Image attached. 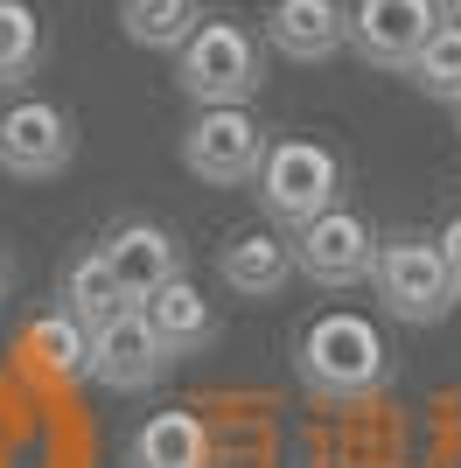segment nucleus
<instances>
[{
    "label": "nucleus",
    "mask_w": 461,
    "mask_h": 468,
    "mask_svg": "<svg viewBox=\"0 0 461 468\" xmlns=\"http://www.w3.org/2000/svg\"><path fill=\"white\" fill-rule=\"evenodd\" d=\"M447 15H455V21H461V0H447Z\"/></svg>",
    "instance_id": "4be33fe9"
},
{
    "label": "nucleus",
    "mask_w": 461,
    "mask_h": 468,
    "mask_svg": "<svg viewBox=\"0 0 461 468\" xmlns=\"http://www.w3.org/2000/svg\"><path fill=\"white\" fill-rule=\"evenodd\" d=\"M175 84L196 105H252V91L266 84V49L238 15H203L175 49Z\"/></svg>",
    "instance_id": "7ed1b4c3"
},
{
    "label": "nucleus",
    "mask_w": 461,
    "mask_h": 468,
    "mask_svg": "<svg viewBox=\"0 0 461 468\" xmlns=\"http://www.w3.org/2000/svg\"><path fill=\"white\" fill-rule=\"evenodd\" d=\"M370 293L384 301L391 322H413V329H434L455 314V280H447V259L426 231H384L378 252H370Z\"/></svg>",
    "instance_id": "20e7f679"
},
{
    "label": "nucleus",
    "mask_w": 461,
    "mask_h": 468,
    "mask_svg": "<svg viewBox=\"0 0 461 468\" xmlns=\"http://www.w3.org/2000/svg\"><path fill=\"white\" fill-rule=\"evenodd\" d=\"M441 28V0H349V49L370 70H405Z\"/></svg>",
    "instance_id": "1a4fd4ad"
},
{
    "label": "nucleus",
    "mask_w": 461,
    "mask_h": 468,
    "mask_svg": "<svg viewBox=\"0 0 461 468\" xmlns=\"http://www.w3.org/2000/svg\"><path fill=\"white\" fill-rule=\"evenodd\" d=\"M126 308H134V301H126V287L113 280V266H105L98 245L63 266V314H70V322L98 329V322H113V314H126Z\"/></svg>",
    "instance_id": "2eb2a0df"
},
{
    "label": "nucleus",
    "mask_w": 461,
    "mask_h": 468,
    "mask_svg": "<svg viewBox=\"0 0 461 468\" xmlns=\"http://www.w3.org/2000/svg\"><path fill=\"white\" fill-rule=\"evenodd\" d=\"M266 161V126L252 119V105H196L182 126V168L210 189H252Z\"/></svg>",
    "instance_id": "39448f33"
},
{
    "label": "nucleus",
    "mask_w": 461,
    "mask_h": 468,
    "mask_svg": "<svg viewBox=\"0 0 461 468\" xmlns=\"http://www.w3.org/2000/svg\"><path fill=\"white\" fill-rule=\"evenodd\" d=\"M217 273L238 301H280L294 287V245L287 231H273V224H245V231H230L217 245Z\"/></svg>",
    "instance_id": "9d476101"
},
{
    "label": "nucleus",
    "mask_w": 461,
    "mask_h": 468,
    "mask_svg": "<svg viewBox=\"0 0 461 468\" xmlns=\"http://www.w3.org/2000/svg\"><path fill=\"white\" fill-rule=\"evenodd\" d=\"M77 154V126L63 105L49 98H15V105H0V168L21 182H49L63 176Z\"/></svg>",
    "instance_id": "0eeeda50"
},
{
    "label": "nucleus",
    "mask_w": 461,
    "mask_h": 468,
    "mask_svg": "<svg viewBox=\"0 0 461 468\" xmlns=\"http://www.w3.org/2000/svg\"><path fill=\"white\" fill-rule=\"evenodd\" d=\"M42 49H49L42 15L28 0H0V84H7V91H21V84L42 70Z\"/></svg>",
    "instance_id": "f3484780"
},
{
    "label": "nucleus",
    "mask_w": 461,
    "mask_h": 468,
    "mask_svg": "<svg viewBox=\"0 0 461 468\" xmlns=\"http://www.w3.org/2000/svg\"><path fill=\"white\" fill-rule=\"evenodd\" d=\"M7 287H15V259L0 252V293H7Z\"/></svg>",
    "instance_id": "412c9836"
},
{
    "label": "nucleus",
    "mask_w": 461,
    "mask_h": 468,
    "mask_svg": "<svg viewBox=\"0 0 461 468\" xmlns=\"http://www.w3.org/2000/svg\"><path fill=\"white\" fill-rule=\"evenodd\" d=\"M175 371V356L154 343V329H147V314L140 308H126V314H113V322H98L91 329V356H84V378H91L98 391H154L161 378Z\"/></svg>",
    "instance_id": "6e6552de"
},
{
    "label": "nucleus",
    "mask_w": 461,
    "mask_h": 468,
    "mask_svg": "<svg viewBox=\"0 0 461 468\" xmlns=\"http://www.w3.org/2000/svg\"><path fill=\"white\" fill-rule=\"evenodd\" d=\"M28 356H36L42 378H57V385H70V378H84V356H91V329L84 322H70V314H42L36 329H28Z\"/></svg>",
    "instance_id": "6ab92c4d"
},
{
    "label": "nucleus",
    "mask_w": 461,
    "mask_h": 468,
    "mask_svg": "<svg viewBox=\"0 0 461 468\" xmlns=\"http://www.w3.org/2000/svg\"><path fill=\"white\" fill-rule=\"evenodd\" d=\"M210 420L189 406H161L126 433V468H210Z\"/></svg>",
    "instance_id": "ddd939ff"
},
{
    "label": "nucleus",
    "mask_w": 461,
    "mask_h": 468,
    "mask_svg": "<svg viewBox=\"0 0 461 468\" xmlns=\"http://www.w3.org/2000/svg\"><path fill=\"white\" fill-rule=\"evenodd\" d=\"M287 245H294V273H301V280H315V287H328V293H343V287H357V280H370L378 231H370L349 203H336V210H322L315 224H301Z\"/></svg>",
    "instance_id": "423d86ee"
},
{
    "label": "nucleus",
    "mask_w": 461,
    "mask_h": 468,
    "mask_svg": "<svg viewBox=\"0 0 461 468\" xmlns=\"http://www.w3.org/2000/svg\"><path fill=\"white\" fill-rule=\"evenodd\" d=\"M294 378H301L315 399L328 406H357V399H378L391 385V343L370 314H349V308H328L315 314L294 343Z\"/></svg>",
    "instance_id": "f257e3e1"
},
{
    "label": "nucleus",
    "mask_w": 461,
    "mask_h": 468,
    "mask_svg": "<svg viewBox=\"0 0 461 468\" xmlns=\"http://www.w3.org/2000/svg\"><path fill=\"white\" fill-rule=\"evenodd\" d=\"M252 196H259V210H266L273 231H301L315 224L322 210L343 203V154L322 147V140L307 133H287V140H266V161H259V176H252Z\"/></svg>",
    "instance_id": "f03ea898"
},
{
    "label": "nucleus",
    "mask_w": 461,
    "mask_h": 468,
    "mask_svg": "<svg viewBox=\"0 0 461 468\" xmlns=\"http://www.w3.org/2000/svg\"><path fill=\"white\" fill-rule=\"evenodd\" d=\"M434 245H441V259H447V280H455V293H461V210L447 217L441 231H434Z\"/></svg>",
    "instance_id": "aec40b11"
},
{
    "label": "nucleus",
    "mask_w": 461,
    "mask_h": 468,
    "mask_svg": "<svg viewBox=\"0 0 461 468\" xmlns=\"http://www.w3.org/2000/svg\"><path fill=\"white\" fill-rule=\"evenodd\" d=\"M196 21H203V0H119V28L140 49H168L175 57Z\"/></svg>",
    "instance_id": "dca6fc26"
},
{
    "label": "nucleus",
    "mask_w": 461,
    "mask_h": 468,
    "mask_svg": "<svg viewBox=\"0 0 461 468\" xmlns=\"http://www.w3.org/2000/svg\"><path fill=\"white\" fill-rule=\"evenodd\" d=\"M455 119H461V105H455Z\"/></svg>",
    "instance_id": "5701e85b"
},
{
    "label": "nucleus",
    "mask_w": 461,
    "mask_h": 468,
    "mask_svg": "<svg viewBox=\"0 0 461 468\" xmlns=\"http://www.w3.org/2000/svg\"><path fill=\"white\" fill-rule=\"evenodd\" d=\"M405 78L420 84L426 98H441V105H461V21L441 7V28L420 42V57L405 63Z\"/></svg>",
    "instance_id": "a211bd4d"
},
{
    "label": "nucleus",
    "mask_w": 461,
    "mask_h": 468,
    "mask_svg": "<svg viewBox=\"0 0 461 468\" xmlns=\"http://www.w3.org/2000/svg\"><path fill=\"white\" fill-rule=\"evenodd\" d=\"M140 314H147V329H154V343L182 364V356H203L217 343V308L203 301V287H196L189 273H175V280H161V287L140 301Z\"/></svg>",
    "instance_id": "4468645a"
},
{
    "label": "nucleus",
    "mask_w": 461,
    "mask_h": 468,
    "mask_svg": "<svg viewBox=\"0 0 461 468\" xmlns=\"http://www.w3.org/2000/svg\"><path fill=\"white\" fill-rule=\"evenodd\" d=\"M266 42L287 63H328V57H343V42H349V7L343 0H273Z\"/></svg>",
    "instance_id": "f8f14e48"
},
{
    "label": "nucleus",
    "mask_w": 461,
    "mask_h": 468,
    "mask_svg": "<svg viewBox=\"0 0 461 468\" xmlns=\"http://www.w3.org/2000/svg\"><path fill=\"white\" fill-rule=\"evenodd\" d=\"M98 252H105V266H113V280L126 287V301H134V308L161 287V280L182 273V245H175V231H168V224H154V217L113 224Z\"/></svg>",
    "instance_id": "9b49d317"
}]
</instances>
